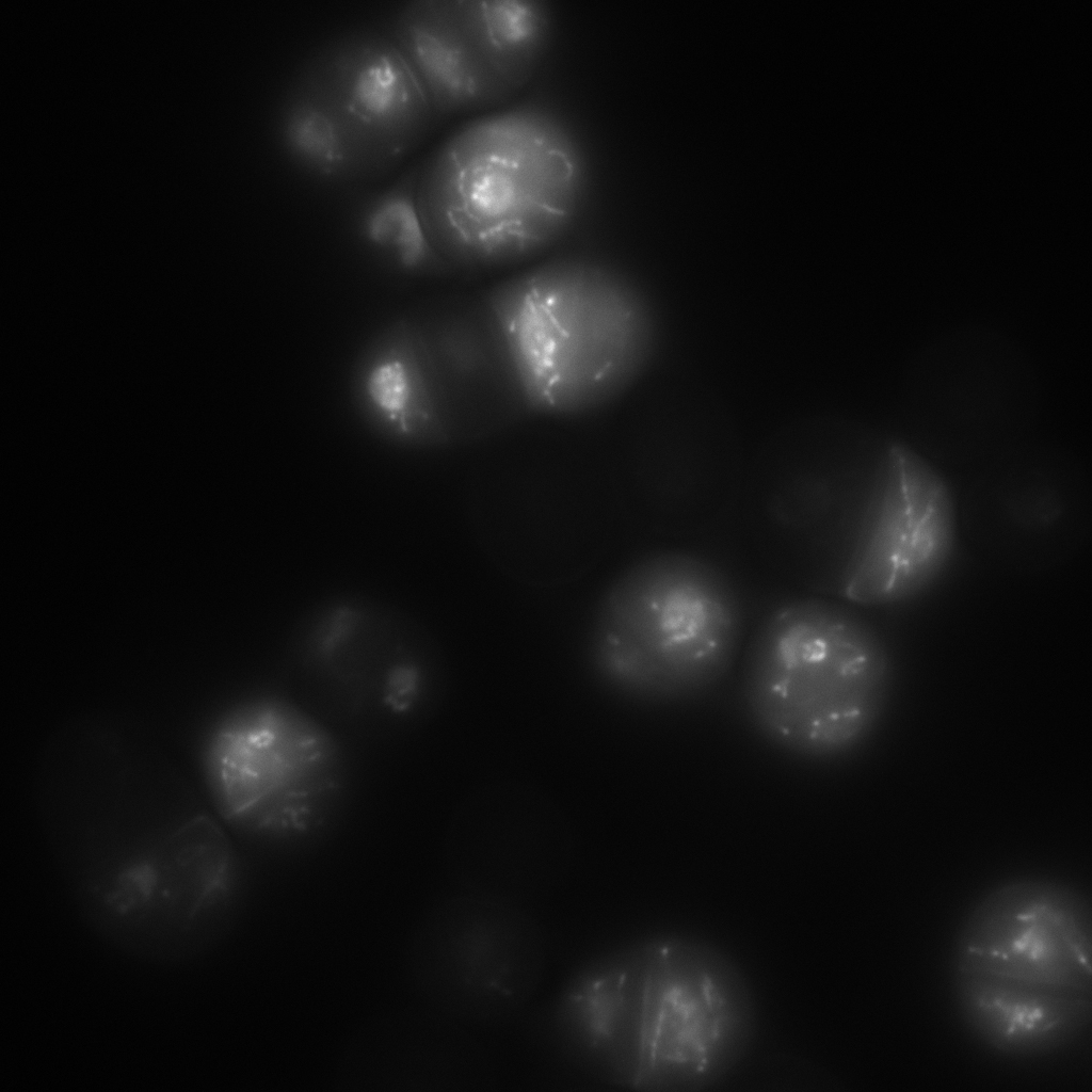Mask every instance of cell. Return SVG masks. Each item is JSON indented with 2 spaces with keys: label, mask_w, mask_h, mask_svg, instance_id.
Here are the masks:
<instances>
[{
  "label": "cell",
  "mask_w": 1092,
  "mask_h": 1092,
  "mask_svg": "<svg viewBox=\"0 0 1092 1092\" xmlns=\"http://www.w3.org/2000/svg\"><path fill=\"white\" fill-rule=\"evenodd\" d=\"M589 155L557 109L525 101L453 130L419 164L416 204L428 238L453 269L531 260L578 226Z\"/></svg>",
  "instance_id": "6da1fadb"
},
{
  "label": "cell",
  "mask_w": 1092,
  "mask_h": 1092,
  "mask_svg": "<svg viewBox=\"0 0 1092 1092\" xmlns=\"http://www.w3.org/2000/svg\"><path fill=\"white\" fill-rule=\"evenodd\" d=\"M528 415L573 417L623 396L652 363L654 305L614 259L562 252L482 294Z\"/></svg>",
  "instance_id": "7a4b0ae2"
},
{
  "label": "cell",
  "mask_w": 1092,
  "mask_h": 1092,
  "mask_svg": "<svg viewBox=\"0 0 1092 1092\" xmlns=\"http://www.w3.org/2000/svg\"><path fill=\"white\" fill-rule=\"evenodd\" d=\"M889 682L886 643L865 615L825 598L796 597L757 626L741 704L751 726L772 746L829 761L869 736Z\"/></svg>",
  "instance_id": "3957f363"
},
{
  "label": "cell",
  "mask_w": 1092,
  "mask_h": 1092,
  "mask_svg": "<svg viewBox=\"0 0 1092 1092\" xmlns=\"http://www.w3.org/2000/svg\"><path fill=\"white\" fill-rule=\"evenodd\" d=\"M735 582L681 550L648 555L606 591L592 642L598 665L645 698L703 695L727 675L744 629Z\"/></svg>",
  "instance_id": "277c9868"
},
{
  "label": "cell",
  "mask_w": 1092,
  "mask_h": 1092,
  "mask_svg": "<svg viewBox=\"0 0 1092 1092\" xmlns=\"http://www.w3.org/2000/svg\"><path fill=\"white\" fill-rule=\"evenodd\" d=\"M636 1081L698 1091L719 1082L753 1039V998L736 963L704 941L669 936L642 947L629 971Z\"/></svg>",
  "instance_id": "5b68a950"
},
{
  "label": "cell",
  "mask_w": 1092,
  "mask_h": 1092,
  "mask_svg": "<svg viewBox=\"0 0 1092 1092\" xmlns=\"http://www.w3.org/2000/svg\"><path fill=\"white\" fill-rule=\"evenodd\" d=\"M959 520L945 478L919 452L894 441L846 547L842 594L862 606H893L921 596L952 561Z\"/></svg>",
  "instance_id": "8992f818"
},
{
  "label": "cell",
  "mask_w": 1092,
  "mask_h": 1092,
  "mask_svg": "<svg viewBox=\"0 0 1092 1092\" xmlns=\"http://www.w3.org/2000/svg\"><path fill=\"white\" fill-rule=\"evenodd\" d=\"M542 959L536 928L513 902L471 892L431 909L414 934L407 964L431 1006L487 1018L530 996Z\"/></svg>",
  "instance_id": "52a82bcc"
},
{
  "label": "cell",
  "mask_w": 1092,
  "mask_h": 1092,
  "mask_svg": "<svg viewBox=\"0 0 1092 1092\" xmlns=\"http://www.w3.org/2000/svg\"><path fill=\"white\" fill-rule=\"evenodd\" d=\"M1090 902L1045 880L1007 884L986 896L961 932L957 970L985 973L1091 995Z\"/></svg>",
  "instance_id": "ba28073f"
},
{
  "label": "cell",
  "mask_w": 1092,
  "mask_h": 1092,
  "mask_svg": "<svg viewBox=\"0 0 1092 1092\" xmlns=\"http://www.w3.org/2000/svg\"><path fill=\"white\" fill-rule=\"evenodd\" d=\"M301 71L388 168L411 152L436 121L419 80L382 23L355 26L328 38Z\"/></svg>",
  "instance_id": "9c48e42d"
},
{
  "label": "cell",
  "mask_w": 1092,
  "mask_h": 1092,
  "mask_svg": "<svg viewBox=\"0 0 1092 1092\" xmlns=\"http://www.w3.org/2000/svg\"><path fill=\"white\" fill-rule=\"evenodd\" d=\"M1038 462L998 465L974 485L962 521L973 540L1013 564H1048L1066 553L1085 521L1081 479Z\"/></svg>",
  "instance_id": "30bf717a"
},
{
  "label": "cell",
  "mask_w": 1092,
  "mask_h": 1092,
  "mask_svg": "<svg viewBox=\"0 0 1092 1092\" xmlns=\"http://www.w3.org/2000/svg\"><path fill=\"white\" fill-rule=\"evenodd\" d=\"M382 25L419 80L436 119L493 111L517 95L495 70L469 0H413Z\"/></svg>",
  "instance_id": "8fae6325"
},
{
  "label": "cell",
  "mask_w": 1092,
  "mask_h": 1092,
  "mask_svg": "<svg viewBox=\"0 0 1092 1092\" xmlns=\"http://www.w3.org/2000/svg\"><path fill=\"white\" fill-rule=\"evenodd\" d=\"M418 324L456 436L468 427L487 430L528 415L482 294Z\"/></svg>",
  "instance_id": "7c38bea8"
},
{
  "label": "cell",
  "mask_w": 1092,
  "mask_h": 1092,
  "mask_svg": "<svg viewBox=\"0 0 1092 1092\" xmlns=\"http://www.w3.org/2000/svg\"><path fill=\"white\" fill-rule=\"evenodd\" d=\"M352 395L366 425L388 443L428 448L455 438L418 321L397 320L371 338Z\"/></svg>",
  "instance_id": "4fadbf2b"
},
{
  "label": "cell",
  "mask_w": 1092,
  "mask_h": 1092,
  "mask_svg": "<svg viewBox=\"0 0 1092 1092\" xmlns=\"http://www.w3.org/2000/svg\"><path fill=\"white\" fill-rule=\"evenodd\" d=\"M319 745L310 729L283 711H247L227 722L210 751L225 814L241 816L306 781L320 760Z\"/></svg>",
  "instance_id": "5bb4252c"
},
{
  "label": "cell",
  "mask_w": 1092,
  "mask_h": 1092,
  "mask_svg": "<svg viewBox=\"0 0 1092 1092\" xmlns=\"http://www.w3.org/2000/svg\"><path fill=\"white\" fill-rule=\"evenodd\" d=\"M956 992L973 1031L1006 1054L1049 1053L1091 1022V995L963 970H957Z\"/></svg>",
  "instance_id": "9a60e30c"
},
{
  "label": "cell",
  "mask_w": 1092,
  "mask_h": 1092,
  "mask_svg": "<svg viewBox=\"0 0 1092 1092\" xmlns=\"http://www.w3.org/2000/svg\"><path fill=\"white\" fill-rule=\"evenodd\" d=\"M277 141L300 171L332 183L389 170L326 94L301 70L277 111Z\"/></svg>",
  "instance_id": "2e32d148"
},
{
  "label": "cell",
  "mask_w": 1092,
  "mask_h": 1092,
  "mask_svg": "<svg viewBox=\"0 0 1092 1092\" xmlns=\"http://www.w3.org/2000/svg\"><path fill=\"white\" fill-rule=\"evenodd\" d=\"M418 170L415 165L387 188L356 195L355 230L363 243L399 271L445 273L451 268L431 244L417 209Z\"/></svg>",
  "instance_id": "e0dca14e"
}]
</instances>
